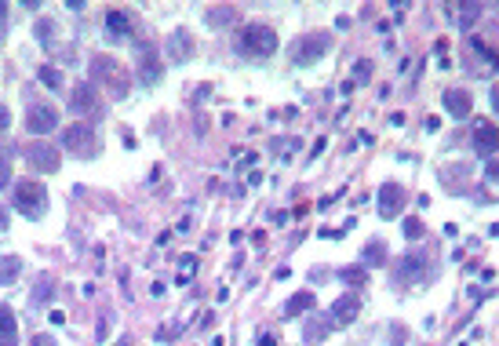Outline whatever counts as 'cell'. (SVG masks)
I'll return each instance as SVG.
<instances>
[{
    "instance_id": "obj_33",
    "label": "cell",
    "mask_w": 499,
    "mask_h": 346,
    "mask_svg": "<svg viewBox=\"0 0 499 346\" xmlns=\"http://www.w3.org/2000/svg\"><path fill=\"white\" fill-rule=\"evenodd\" d=\"M485 182L499 190V161H489V168H485Z\"/></svg>"
},
{
    "instance_id": "obj_37",
    "label": "cell",
    "mask_w": 499,
    "mask_h": 346,
    "mask_svg": "<svg viewBox=\"0 0 499 346\" xmlns=\"http://www.w3.org/2000/svg\"><path fill=\"white\" fill-rule=\"evenodd\" d=\"M8 15H11V8H8V4H0V33L8 29Z\"/></svg>"
},
{
    "instance_id": "obj_20",
    "label": "cell",
    "mask_w": 499,
    "mask_h": 346,
    "mask_svg": "<svg viewBox=\"0 0 499 346\" xmlns=\"http://www.w3.org/2000/svg\"><path fill=\"white\" fill-rule=\"evenodd\" d=\"M168 55H171L175 62H186V58L193 55V37L186 33V29H175V33L168 37Z\"/></svg>"
},
{
    "instance_id": "obj_23",
    "label": "cell",
    "mask_w": 499,
    "mask_h": 346,
    "mask_svg": "<svg viewBox=\"0 0 499 346\" xmlns=\"http://www.w3.org/2000/svg\"><path fill=\"white\" fill-rule=\"evenodd\" d=\"M364 266H386V259H390V251H386V241H368L364 251H361Z\"/></svg>"
},
{
    "instance_id": "obj_27",
    "label": "cell",
    "mask_w": 499,
    "mask_h": 346,
    "mask_svg": "<svg viewBox=\"0 0 499 346\" xmlns=\"http://www.w3.org/2000/svg\"><path fill=\"white\" fill-rule=\"evenodd\" d=\"M372 70H376V66H372V58L353 62V84H358V88H361V84H368V81H372Z\"/></svg>"
},
{
    "instance_id": "obj_43",
    "label": "cell",
    "mask_w": 499,
    "mask_h": 346,
    "mask_svg": "<svg viewBox=\"0 0 499 346\" xmlns=\"http://www.w3.org/2000/svg\"><path fill=\"white\" fill-rule=\"evenodd\" d=\"M492 109H496V113H499V84L492 88Z\"/></svg>"
},
{
    "instance_id": "obj_14",
    "label": "cell",
    "mask_w": 499,
    "mask_h": 346,
    "mask_svg": "<svg viewBox=\"0 0 499 346\" xmlns=\"http://www.w3.org/2000/svg\"><path fill=\"white\" fill-rule=\"evenodd\" d=\"M470 55L481 62V66L474 70L477 77H485V73H499V52H496V48H489V44L481 40V37H470ZM474 58H470V62H474Z\"/></svg>"
},
{
    "instance_id": "obj_9",
    "label": "cell",
    "mask_w": 499,
    "mask_h": 346,
    "mask_svg": "<svg viewBox=\"0 0 499 346\" xmlns=\"http://www.w3.org/2000/svg\"><path fill=\"white\" fill-rule=\"evenodd\" d=\"M358 313H361V299L353 295V292H346V295H339V299L332 303L328 317H332V324H335V328H346V324L358 321Z\"/></svg>"
},
{
    "instance_id": "obj_24",
    "label": "cell",
    "mask_w": 499,
    "mask_h": 346,
    "mask_svg": "<svg viewBox=\"0 0 499 346\" xmlns=\"http://www.w3.org/2000/svg\"><path fill=\"white\" fill-rule=\"evenodd\" d=\"M22 274V259L19 255H4L0 259V285H15Z\"/></svg>"
},
{
    "instance_id": "obj_39",
    "label": "cell",
    "mask_w": 499,
    "mask_h": 346,
    "mask_svg": "<svg viewBox=\"0 0 499 346\" xmlns=\"http://www.w3.org/2000/svg\"><path fill=\"white\" fill-rule=\"evenodd\" d=\"M259 346H277V336H270V332H263V336H259Z\"/></svg>"
},
{
    "instance_id": "obj_16",
    "label": "cell",
    "mask_w": 499,
    "mask_h": 346,
    "mask_svg": "<svg viewBox=\"0 0 499 346\" xmlns=\"http://www.w3.org/2000/svg\"><path fill=\"white\" fill-rule=\"evenodd\" d=\"M0 346H19V317L8 303L0 306Z\"/></svg>"
},
{
    "instance_id": "obj_29",
    "label": "cell",
    "mask_w": 499,
    "mask_h": 346,
    "mask_svg": "<svg viewBox=\"0 0 499 346\" xmlns=\"http://www.w3.org/2000/svg\"><path fill=\"white\" fill-rule=\"evenodd\" d=\"M401 230H405V237H408V241H420L423 233H427L423 219H415V215H412V219H405V226H401Z\"/></svg>"
},
{
    "instance_id": "obj_34",
    "label": "cell",
    "mask_w": 499,
    "mask_h": 346,
    "mask_svg": "<svg viewBox=\"0 0 499 346\" xmlns=\"http://www.w3.org/2000/svg\"><path fill=\"white\" fill-rule=\"evenodd\" d=\"M8 182H11V164H8V157L0 153V190H4Z\"/></svg>"
},
{
    "instance_id": "obj_25",
    "label": "cell",
    "mask_w": 499,
    "mask_h": 346,
    "mask_svg": "<svg viewBox=\"0 0 499 346\" xmlns=\"http://www.w3.org/2000/svg\"><path fill=\"white\" fill-rule=\"evenodd\" d=\"M237 22V8H212L208 11V26H215V29H227Z\"/></svg>"
},
{
    "instance_id": "obj_10",
    "label": "cell",
    "mask_w": 499,
    "mask_h": 346,
    "mask_svg": "<svg viewBox=\"0 0 499 346\" xmlns=\"http://www.w3.org/2000/svg\"><path fill=\"white\" fill-rule=\"evenodd\" d=\"M99 106H102L99 88L95 84H73V91H70V109L73 113H99Z\"/></svg>"
},
{
    "instance_id": "obj_41",
    "label": "cell",
    "mask_w": 499,
    "mask_h": 346,
    "mask_svg": "<svg viewBox=\"0 0 499 346\" xmlns=\"http://www.w3.org/2000/svg\"><path fill=\"white\" fill-rule=\"evenodd\" d=\"M150 295H153V299H160V295H164V285H160V281H153V288H150Z\"/></svg>"
},
{
    "instance_id": "obj_21",
    "label": "cell",
    "mask_w": 499,
    "mask_h": 346,
    "mask_svg": "<svg viewBox=\"0 0 499 346\" xmlns=\"http://www.w3.org/2000/svg\"><path fill=\"white\" fill-rule=\"evenodd\" d=\"M55 299V277L52 274H40L37 277V285H33V292H29V306H44V303H52Z\"/></svg>"
},
{
    "instance_id": "obj_19",
    "label": "cell",
    "mask_w": 499,
    "mask_h": 346,
    "mask_svg": "<svg viewBox=\"0 0 499 346\" xmlns=\"http://www.w3.org/2000/svg\"><path fill=\"white\" fill-rule=\"evenodd\" d=\"M332 328H335V324L328 321V313H317V317H310L307 324H302V339L314 346V343H321V339H328Z\"/></svg>"
},
{
    "instance_id": "obj_6",
    "label": "cell",
    "mask_w": 499,
    "mask_h": 346,
    "mask_svg": "<svg viewBox=\"0 0 499 346\" xmlns=\"http://www.w3.org/2000/svg\"><path fill=\"white\" fill-rule=\"evenodd\" d=\"M470 146H474L477 157H496V150H499V128H496L492 120L477 117L474 120V132H470Z\"/></svg>"
},
{
    "instance_id": "obj_26",
    "label": "cell",
    "mask_w": 499,
    "mask_h": 346,
    "mask_svg": "<svg viewBox=\"0 0 499 346\" xmlns=\"http://www.w3.org/2000/svg\"><path fill=\"white\" fill-rule=\"evenodd\" d=\"M339 277L346 281L350 288H364V285H368V270H364V266H346Z\"/></svg>"
},
{
    "instance_id": "obj_12",
    "label": "cell",
    "mask_w": 499,
    "mask_h": 346,
    "mask_svg": "<svg viewBox=\"0 0 499 346\" xmlns=\"http://www.w3.org/2000/svg\"><path fill=\"white\" fill-rule=\"evenodd\" d=\"M405 212V190L397 182H383L379 186V215L383 219H397Z\"/></svg>"
},
{
    "instance_id": "obj_30",
    "label": "cell",
    "mask_w": 499,
    "mask_h": 346,
    "mask_svg": "<svg viewBox=\"0 0 499 346\" xmlns=\"http://www.w3.org/2000/svg\"><path fill=\"white\" fill-rule=\"evenodd\" d=\"M37 77H40V81H44L47 88H62V73H59L55 66H40V70H37Z\"/></svg>"
},
{
    "instance_id": "obj_28",
    "label": "cell",
    "mask_w": 499,
    "mask_h": 346,
    "mask_svg": "<svg viewBox=\"0 0 499 346\" xmlns=\"http://www.w3.org/2000/svg\"><path fill=\"white\" fill-rule=\"evenodd\" d=\"M193 270H197V255H183L179 259V288H186L193 281Z\"/></svg>"
},
{
    "instance_id": "obj_4",
    "label": "cell",
    "mask_w": 499,
    "mask_h": 346,
    "mask_svg": "<svg viewBox=\"0 0 499 346\" xmlns=\"http://www.w3.org/2000/svg\"><path fill=\"white\" fill-rule=\"evenodd\" d=\"M62 146L73 157H95L99 153V135H95L91 124H70V128L62 132Z\"/></svg>"
},
{
    "instance_id": "obj_32",
    "label": "cell",
    "mask_w": 499,
    "mask_h": 346,
    "mask_svg": "<svg viewBox=\"0 0 499 346\" xmlns=\"http://www.w3.org/2000/svg\"><path fill=\"white\" fill-rule=\"evenodd\" d=\"M405 339H408V332H405V324H390V346H405Z\"/></svg>"
},
{
    "instance_id": "obj_36",
    "label": "cell",
    "mask_w": 499,
    "mask_h": 346,
    "mask_svg": "<svg viewBox=\"0 0 499 346\" xmlns=\"http://www.w3.org/2000/svg\"><path fill=\"white\" fill-rule=\"evenodd\" d=\"M11 128V113H8V106H0V132H8Z\"/></svg>"
},
{
    "instance_id": "obj_18",
    "label": "cell",
    "mask_w": 499,
    "mask_h": 346,
    "mask_svg": "<svg viewBox=\"0 0 499 346\" xmlns=\"http://www.w3.org/2000/svg\"><path fill=\"white\" fill-rule=\"evenodd\" d=\"M314 306H317V295H314L310 288H307V292H295V295L284 303V317H288V321H295L299 313H310Z\"/></svg>"
},
{
    "instance_id": "obj_35",
    "label": "cell",
    "mask_w": 499,
    "mask_h": 346,
    "mask_svg": "<svg viewBox=\"0 0 499 346\" xmlns=\"http://www.w3.org/2000/svg\"><path fill=\"white\" fill-rule=\"evenodd\" d=\"M29 346H59V343H55V336L40 332V336H33V343H29Z\"/></svg>"
},
{
    "instance_id": "obj_42",
    "label": "cell",
    "mask_w": 499,
    "mask_h": 346,
    "mask_svg": "<svg viewBox=\"0 0 499 346\" xmlns=\"http://www.w3.org/2000/svg\"><path fill=\"white\" fill-rule=\"evenodd\" d=\"M8 230V208H0V233Z\"/></svg>"
},
{
    "instance_id": "obj_3",
    "label": "cell",
    "mask_w": 499,
    "mask_h": 346,
    "mask_svg": "<svg viewBox=\"0 0 499 346\" xmlns=\"http://www.w3.org/2000/svg\"><path fill=\"white\" fill-rule=\"evenodd\" d=\"M15 208H19L26 219H40L47 212V190H44V182L37 179H22L19 186H15Z\"/></svg>"
},
{
    "instance_id": "obj_15",
    "label": "cell",
    "mask_w": 499,
    "mask_h": 346,
    "mask_svg": "<svg viewBox=\"0 0 499 346\" xmlns=\"http://www.w3.org/2000/svg\"><path fill=\"white\" fill-rule=\"evenodd\" d=\"M106 37L109 40H128L132 37V19L121 8H106Z\"/></svg>"
},
{
    "instance_id": "obj_13",
    "label": "cell",
    "mask_w": 499,
    "mask_h": 346,
    "mask_svg": "<svg viewBox=\"0 0 499 346\" xmlns=\"http://www.w3.org/2000/svg\"><path fill=\"white\" fill-rule=\"evenodd\" d=\"M160 77H164V62H160L146 44L139 48V81L146 84V88H153V84H160Z\"/></svg>"
},
{
    "instance_id": "obj_38",
    "label": "cell",
    "mask_w": 499,
    "mask_h": 346,
    "mask_svg": "<svg viewBox=\"0 0 499 346\" xmlns=\"http://www.w3.org/2000/svg\"><path fill=\"white\" fill-rule=\"evenodd\" d=\"M47 321H52V324H66V313H62V310H52V313H47Z\"/></svg>"
},
{
    "instance_id": "obj_17",
    "label": "cell",
    "mask_w": 499,
    "mask_h": 346,
    "mask_svg": "<svg viewBox=\"0 0 499 346\" xmlns=\"http://www.w3.org/2000/svg\"><path fill=\"white\" fill-rule=\"evenodd\" d=\"M445 15H456V26L459 29H470L481 19V4H474V0H466V4H448Z\"/></svg>"
},
{
    "instance_id": "obj_2",
    "label": "cell",
    "mask_w": 499,
    "mask_h": 346,
    "mask_svg": "<svg viewBox=\"0 0 499 346\" xmlns=\"http://www.w3.org/2000/svg\"><path fill=\"white\" fill-rule=\"evenodd\" d=\"M237 52L240 55H248V58H266L277 52V29L266 26V22H252L240 29V37H237Z\"/></svg>"
},
{
    "instance_id": "obj_44",
    "label": "cell",
    "mask_w": 499,
    "mask_h": 346,
    "mask_svg": "<svg viewBox=\"0 0 499 346\" xmlns=\"http://www.w3.org/2000/svg\"><path fill=\"white\" fill-rule=\"evenodd\" d=\"M117 346H128V339H121V343H117Z\"/></svg>"
},
{
    "instance_id": "obj_11",
    "label": "cell",
    "mask_w": 499,
    "mask_h": 346,
    "mask_svg": "<svg viewBox=\"0 0 499 346\" xmlns=\"http://www.w3.org/2000/svg\"><path fill=\"white\" fill-rule=\"evenodd\" d=\"M441 106H445V113L456 117V120H463V117L474 113V99H470V91H463V88H445Z\"/></svg>"
},
{
    "instance_id": "obj_7",
    "label": "cell",
    "mask_w": 499,
    "mask_h": 346,
    "mask_svg": "<svg viewBox=\"0 0 499 346\" xmlns=\"http://www.w3.org/2000/svg\"><path fill=\"white\" fill-rule=\"evenodd\" d=\"M26 164L33 168V171H59L62 153L52 143H29L26 146Z\"/></svg>"
},
{
    "instance_id": "obj_5",
    "label": "cell",
    "mask_w": 499,
    "mask_h": 346,
    "mask_svg": "<svg viewBox=\"0 0 499 346\" xmlns=\"http://www.w3.org/2000/svg\"><path fill=\"white\" fill-rule=\"evenodd\" d=\"M321 55H328V33H302L292 44V62L295 66H314Z\"/></svg>"
},
{
    "instance_id": "obj_22",
    "label": "cell",
    "mask_w": 499,
    "mask_h": 346,
    "mask_svg": "<svg viewBox=\"0 0 499 346\" xmlns=\"http://www.w3.org/2000/svg\"><path fill=\"white\" fill-rule=\"evenodd\" d=\"M423 266H427V255H415V251H408V255L397 262V281H420V277H423Z\"/></svg>"
},
{
    "instance_id": "obj_31",
    "label": "cell",
    "mask_w": 499,
    "mask_h": 346,
    "mask_svg": "<svg viewBox=\"0 0 499 346\" xmlns=\"http://www.w3.org/2000/svg\"><path fill=\"white\" fill-rule=\"evenodd\" d=\"M37 37H40L44 44H52V37H55V22H52V19H40V22H37Z\"/></svg>"
},
{
    "instance_id": "obj_40",
    "label": "cell",
    "mask_w": 499,
    "mask_h": 346,
    "mask_svg": "<svg viewBox=\"0 0 499 346\" xmlns=\"http://www.w3.org/2000/svg\"><path fill=\"white\" fill-rule=\"evenodd\" d=\"M190 226H193V219H183V223L175 226V233H190Z\"/></svg>"
},
{
    "instance_id": "obj_8",
    "label": "cell",
    "mask_w": 499,
    "mask_h": 346,
    "mask_svg": "<svg viewBox=\"0 0 499 346\" xmlns=\"http://www.w3.org/2000/svg\"><path fill=\"white\" fill-rule=\"evenodd\" d=\"M26 128L33 132V135H47V132H55V128H59V113H55V106H47V102L29 106V113H26Z\"/></svg>"
},
{
    "instance_id": "obj_1",
    "label": "cell",
    "mask_w": 499,
    "mask_h": 346,
    "mask_svg": "<svg viewBox=\"0 0 499 346\" xmlns=\"http://www.w3.org/2000/svg\"><path fill=\"white\" fill-rule=\"evenodd\" d=\"M88 73H91V84H95V88L102 84L114 99H124V95H128V88H132V84H128L124 66H121V62H117L114 55H95V58H91V66H88Z\"/></svg>"
}]
</instances>
